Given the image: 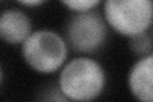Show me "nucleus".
<instances>
[{
	"label": "nucleus",
	"mask_w": 153,
	"mask_h": 102,
	"mask_svg": "<svg viewBox=\"0 0 153 102\" xmlns=\"http://www.w3.org/2000/svg\"><path fill=\"white\" fill-rule=\"evenodd\" d=\"M107 83L105 68L91 56L68 60L59 71L57 88L70 102H92L103 93Z\"/></svg>",
	"instance_id": "f257e3e1"
},
{
	"label": "nucleus",
	"mask_w": 153,
	"mask_h": 102,
	"mask_svg": "<svg viewBox=\"0 0 153 102\" xmlns=\"http://www.w3.org/2000/svg\"><path fill=\"white\" fill-rule=\"evenodd\" d=\"M21 47L25 63L38 74H54L68 61L69 46L64 36L54 30L33 31Z\"/></svg>",
	"instance_id": "f03ea898"
},
{
	"label": "nucleus",
	"mask_w": 153,
	"mask_h": 102,
	"mask_svg": "<svg viewBox=\"0 0 153 102\" xmlns=\"http://www.w3.org/2000/svg\"><path fill=\"white\" fill-rule=\"evenodd\" d=\"M102 17L108 28L124 37L133 38L149 31L153 4L151 0H106Z\"/></svg>",
	"instance_id": "7ed1b4c3"
},
{
	"label": "nucleus",
	"mask_w": 153,
	"mask_h": 102,
	"mask_svg": "<svg viewBox=\"0 0 153 102\" xmlns=\"http://www.w3.org/2000/svg\"><path fill=\"white\" fill-rule=\"evenodd\" d=\"M107 24L101 13L91 10L75 13L66 23L65 41L78 54L89 56L101 48L107 38Z\"/></svg>",
	"instance_id": "20e7f679"
},
{
	"label": "nucleus",
	"mask_w": 153,
	"mask_h": 102,
	"mask_svg": "<svg viewBox=\"0 0 153 102\" xmlns=\"http://www.w3.org/2000/svg\"><path fill=\"white\" fill-rule=\"evenodd\" d=\"M32 32L31 18L21 9L10 8L0 13V40L8 45H22Z\"/></svg>",
	"instance_id": "39448f33"
},
{
	"label": "nucleus",
	"mask_w": 153,
	"mask_h": 102,
	"mask_svg": "<svg viewBox=\"0 0 153 102\" xmlns=\"http://www.w3.org/2000/svg\"><path fill=\"white\" fill-rule=\"evenodd\" d=\"M128 88L138 102H153V54L139 57L130 68Z\"/></svg>",
	"instance_id": "423d86ee"
},
{
	"label": "nucleus",
	"mask_w": 153,
	"mask_h": 102,
	"mask_svg": "<svg viewBox=\"0 0 153 102\" xmlns=\"http://www.w3.org/2000/svg\"><path fill=\"white\" fill-rule=\"evenodd\" d=\"M129 47H130V50L134 54L139 57L151 55L153 51V38L151 32L148 31L139 36L129 38Z\"/></svg>",
	"instance_id": "0eeeda50"
},
{
	"label": "nucleus",
	"mask_w": 153,
	"mask_h": 102,
	"mask_svg": "<svg viewBox=\"0 0 153 102\" xmlns=\"http://www.w3.org/2000/svg\"><path fill=\"white\" fill-rule=\"evenodd\" d=\"M63 5L75 14L94 10L98 5H101V1L100 0H65L63 1Z\"/></svg>",
	"instance_id": "6e6552de"
},
{
	"label": "nucleus",
	"mask_w": 153,
	"mask_h": 102,
	"mask_svg": "<svg viewBox=\"0 0 153 102\" xmlns=\"http://www.w3.org/2000/svg\"><path fill=\"white\" fill-rule=\"evenodd\" d=\"M40 102H70V101L61 93L57 87H55V88H51L46 91L45 93H42Z\"/></svg>",
	"instance_id": "1a4fd4ad"
},
{
	"label": "nucleus",
	"mask_w": 153,
	"mask_h": 102,
	"mask_svg": "<svg viewBox=\"0 0 153 102\" xmlns=\"http://www.w3.org/2000/svg\"><path fill=\"white\" fill-rule=\"evenodd\" d=\"M45 1H42V0H22V1H19L18 4L22 7H28V8H32V7H40L42 5Z\"/></svg>",
	"instance_id": "9d476101"
},
{
	"label": "nucleus",
	"mask_w": 153,
	"mask_h": 102,
	"mask_svg": "<svg viewBox=\"0 0 153 102\" xmlns=\"http://www.w3.org/2000/svg\"><path fill=\"white\" fill-rule=\"evenodd\" d=\"M3 78H4V73H3L1 65H0V86H1V83H3Z\"/></svg>",
	"instance_id": "9b49d317"
}]
</instances>
